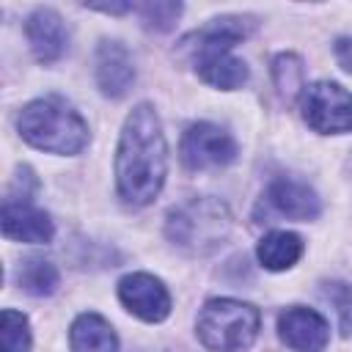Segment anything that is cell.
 Listing matches in <instances>:
<instances>
[{
    "label": "cell",
    "mask_w": 352,
    "mask_h": 352,
    "mask_svg": "<svg viewBox=\"0 0 352 352\" xmlns=\"http://www.w3.org/2000/svg\"><path fill=\"white\" fill-rule=\"evenodd\" d=\"M25 36L38 63H55L69 47V30L52 8H36L25 19Z\"/></svg>",
    "instance_id": "cell-11"
},
{
    "label": "cell",
    "mask_w": 352,
    "mask_h": 352,
    "mask_svg": "<svg viewBox=\"0 0 352 352\" xmlns=\"http://www.w3.org/2000/svg\"><path fill=\"white\" fill-rule=\"evenodd\" d=\"M278 333L294 352H324L330 341L327 319L319 311L302 305H292L278 316Z\"/></svg>",
    "instance_id": "cell-9"
},
{
    "label": "cell",
    "mask_w": 352,
    "mask_h": 352,
    "mask_svg": "<svg viewBox=\"0 0 352 352\" xmlns=\"http://www.w3.org/2000/svg\"><path fill=\"white\" fill-rule=\"evenodd\" d=\"M168 239L192 256L217 250L231 234L228 206L217 198H190L168 212Z\"/></svg>",
    "instance_id": "cell-4"
},
{
    "label": "cell",
    "mask_w": 352,
    "mask_h": 352,
    "mask_svg": "<svg viewBox=\"0 0 352 352\" xmlns=\"http://www.w3.org/2000/svg\"><path fill=\"white\" fill-rule=\"evenodd\" d=\"M140 19L148 30H168L182 14V3H146L138 8Z\"/></svg>",
    "instance_id": "cell-19"
},
{
    "label": "cell",
    "mask_w": 352,
    "mask_h": 352,
    "mask_svg": "<svg viewBox=\"0 0 352 352\" xmlns=\"http://www.w3.org/2000/svg\"><path fill=\"white\" fill-rule=\"evenodd\" d=\"M168 173V146L160 126V116L151 104H138L121 129L116 151V182L118 192L132 206L151 204Z\"/></svg>",
    "instance_id": "cell-1"
},
{
    "label": "cell",
    "mask_w": 352,
    "mask_h": 352,
    "mask_svg": "<svg viewBox=\"0 0 352 352\" xmlns=\"http://www.w3.org/2000/svg\"><path fill=\"white\" fill-rule=\"evenodd\" d=\"M0 344H3V352H28L30 349V324H28L25 314H19L14 308L3 311Z\"/></svg>",
    "instance_id": "cell-17"
},
{
    "label": "cell",
    "mask_w": 352,
    "mask_h": 352,
    "mask_svg": "<svg viewBox=\"0 0 352 352\" xmlns=\"http://www.w3.org/2000/svg\"><path fill=\"white\" fill-rule=\"evenodd\" d=\"M324 297L333 300V305L341 316V333H349L352 330V289L346 283H327Z\"/></svg>",
    "instance_id": "cell-20"
},
{
    "label": "cell",
    "mask_w": 352,
    "mask_h": 352,
    "mask_svg": "<svg viewBox=\"0 0 352 352\" xmlns=\"http://www.w3.org/2000/svg\"><path fill=\"white\" fill-rule=\"evenodd\" d=\"M16 280H19V286H22L28 294H33V297H50V294L58 289L60 275H58V267H55L52 261L33 256V258H25V261L19 264Z\"/></svg>",
    "instance_id": "cell-16"
},
{
    "label": "cell",
    "mask_w": 352,
    "mask_h": 352,
    "mask_svg": "<svg viewBox=\"0 0 352 352\" xmlns=\"http://www.w3.org/2000/svg\"><path fill=\"white\" fill-rule=\"evenodd\" d=\"M52 220L44 209L33 206L25 195H8L3 201V234L14 242L44 245L52 239Z\"/></svg>",
    "instance_id": "cell-10"
},
{
    "label": "cell",
    "mask_w": 352,
    "mask_h": 352,
    "mask_svg": "<svg viewBox=\"0 0 352 352\" xmlns=\"http://www.w3.org/2000/svg\"><path fill=\"white\" fill-rule=\"evenodd\" d=\"M256 256L264 270H272V272L289 270L302 256V239L294 231H270L267 236H261Z\"/></svg>",
    "instance_id": "cell-15"
},
{
    "label": "cell",
    "mask_w": 352,
    "mask_h": 352,
    "mask_svg": "<svg viewBox=\"0 0 352 352\" xmlns=\"http://www.w3.org/2000/svg\"><path fill=\"white\" fill-rule=\"evenodd\" d=\"M267 204L278 214L292 220H314L322 212L319 195L305 182H297V179H275L267 187Z\"/></svg>",
    "instance_id": "cell-13"
},
{
    "label": "cell",
    "mask_w": 352,
    "mask_h": 352,
    "mask_svg": "<svg viewBox=\"0 0 352 352\" xmlns=\"http://www.w3.org/2000/svg\"><path fill=\"white\" fill-rule=\"evenodd\" d=\"M300 110L305 124L322 135H341L352 129V94L338 82L319 80L300 91Z\"/></svg>",
    "instance_id": "cell-6"
},
{
    "label": "cell",
    "mask_w": 352,
    "mask_h": 352,
    "mask_svg": "<svg viewBox=\"0 0 352 352\" xmlns=\"http://www.w3.org/2000/svg\"><path fill=\"white\" fill-rule=\"evenodd\" d=\"M69 344L74 352H118V338L110 322L99 314H80L72 322Z\"/></svg>",
    "instance_id": "cell-14"
},
{
    "label": "cell",
    "mask_w": 352,
    "mask_h": 352,
    "mask_svg": "<svg viewBox=\"0 0 352 352\" xmlns=\"http://www.w3.org/2000/svg\"><path fill=\"white\" fill-rule=\"evenodd\" d=\"M250 33V19L220 16L182 38V52L190 55L198 77L212 88L234 91L248 82V63L231 50Z\"/></svg>",
    "instance_id": "cell-2"
},
{
    "label": "cell",
    "mask_w": 352,
    "mask_h": 352,
    "mask_svg": "<svg viewBox=\"0 0 352 352\" xmlns=\"http://www.w3.org/2000/svg\"><path fill=\"white\" fill-rule=\"evenodd\" d=\"M22 140L50 154H77L88 143L85 118L60 96H41L22 107L16 118Z\"/></svg>",
    "instance_id": "cell-3"
},
{
    "label": "cell",
    "mask_w": 352,
    "mask_h": 352,
    "mask_svg": "<svg viewBox=\"0 0 352 352\" xmlns=\"http://www.w3.org/2000/svg\"><path fill=\"white\" fill-rule=\"evenodd\" d=\"M118 300L143 322H162L170 314V294L160 278L148 272H132L118 280Z\"/></svg>",
    "instance_id": "cell-8"
},
{
    "label": "cell",
    "mask_w": 352,
    "mask_h": 352,
    "mask_svg": "<svg viewBox=\"0 0 352 352\" xmlns=\"http://www.w3.org/2000/svg\"><path fill=\"white\" fill-rule=\"evenodd\" d=\"M261 316L250 302L231 297L209 300L195 322L198 338L212 352H245L258 336Z\"/></svg>",
    "instance_id": "cell-5"
},
{
    "label": "cell",
    "mask_w": 352,
    "mask_h": 352,
    "mask_svg": "<svg viewBox=\"0 0 352 352\" xmlns=\"http://www.w3.org/2000/svg\"><path fill=\"white\" fill-rule=\"evenodd\" d=\"M182 162L190 170H206V168H223L236 157L234 138L220 129L217 124L198 121L182 135Z\"/></svg>",
    "instance_id": "cell-7"
},
{
    "label": "cell",
    "mask_w": 352,
    "mask_h": 352,
    "mask_svg": "<svg viewBox=\"0 0 352 352\" xmlns=\"http://www.w3.org/2000/svg\"><path fill=\"white\" fill-rule=\"evenodd\" d=\"M333 52H336L341 69H346L352 74V38H338L336 47H333Z\"/></svg>",
    "instance_id": "cell-21"
},
{
    "label": "cell",
    "mask_w": 352,
    "mask_h": 352,
    "mask_svg": "<svg viewBox=\"0 0 352 352\" xmlns=\"http://www.w3.org/2000/svg\"><path fill=\"white\" fill-rule=\"evenodd\" d=\"M135 80L132 55L121 41H104L96 50V82L104 96L118 99L129 91Z\"/></svg>",
    "instance_id": "cell-12"
},
{
    "label": "cell",
    "mask_w": 352,
    "mask_h": 352,
    "mask_svg": "<svg viewBox=\"0 0 352 352\" xmlns=\"http://www.w3.org/2000/svg\"><path fill=\"white\" fill-rule=\"evenodd\" d=\"M272 74H275V82L280 88V94L286 96H294L302 85V63L297 55H278L272 60Z\"/></svg>",
    "instance_id": "cell-18"
}]
</instances>
